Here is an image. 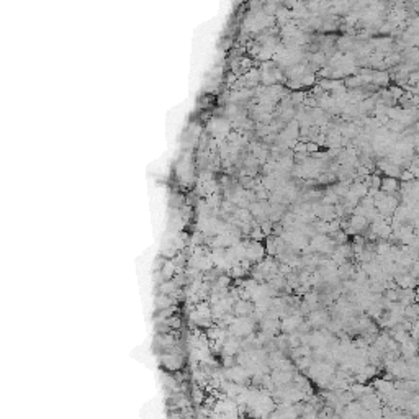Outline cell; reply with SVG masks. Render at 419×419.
Masks as SVG:
<instances>
[{"label": "cell", "mask_w": 419, "mask_h": 419, "mask_svg": "<svg viewBox=\"0 0 419 419\" xmlns=\"http://www.w3.org/2000/svg\"><path fill=\"white\" fill-rule=\"evenodd\" d=\"M228 328H230V334L236 337L248 336V334H252L254 331V319L249 318V316H234L232 323Z\"/></svg>", "instance_id": "obj_1"}, {"label": "cell", "mask_w": 419, "mask_h": 419, "mask_svg": "<svg viewBox=\"0 0 419 419\" xmlns=\"http://www.w3.org/2000/svg\"><path fill=\"white\" fill-rule=\"evenodd\" d=\"M161 364L162 367H166L167 370L177 372L184 367V356L182 352L177 349V351H170V352H162L161 354Z\"/></svg>", "instance_id": "obj_2"}, {"label": "cell", "mask_w": 419, "mask_h": 419, "mask_svg": "<svg viewBox=\"0 0 419 419\" xmlns=\"http://www.w3.org/2000/svg\"><path fill=\"white\" fill-rule=\"evenodd\" d=\"M265 254V248L262 244L259 243V241H249V243H246V257L249 262H255V260H260L264 257Z\"/></svg>", "instance_id": "obj_3"}, {"label": "cell", "mask_w": 419, "mask_h": 419, "mask_svg": "<svg viewBox=\"0 0 419 419\" xmlns=\"http://www.w3.org/2000/svg\"><path fill=\"white\" fill-rule=\"evenodd\" d=\"M303 323V318H301V313H295V314H288L282 319L280 328L285 334L295 333L298 329V326Z\"/></svg>", "instance_id": "obj_4"}, {"label": "cell", "mask_w": 419, "mask_h": 419, "mask_svg": "<svg viewBox=\"0 0 419 419\" xmlns=\"http://www.w3.org/2000/svg\"><path fill=\"white\" fill-rule=\"evenodd\" d=\"M239 347H241L239 337H236V336H232V334H230V337L225 339V342H223L221 352H223V356H236L237 351H239Z\"/></svg>", "instance_id": "obj_5"}, {"label": "cell", "mask_w": 419, "mask_h": 419, "mask_svg": "<svg viewBox=\"0 0 419 419\" xmlns=\"http://www.w3.org/2000/svg\"><path fill=\"white\" fill-rule=\"evenodd\" d=\"M254 310V305L251 303L249 300H237L236 303H232V311H234L236 316H249L251 313H252Z\"/></svg>", "instance_id": "obj_6"}, {"label": "cell", "mask_w": 419, "mask_h": 419, "mask_svg": "<svg viewBox=\"0 0 419 419\" xmlns=\"http://www.w3.org/2000/svg\"><path fill=\"white\" fill-rule=\"evenodd\" d=\"M329 321V316L326 311H311L310 313V318H308V324L313 326V328H321V326L328 324Z\"/></svg>", "instance_id": "obj_7"}, {"label": "cell", "mask_w": 419, "mask_h": 419, "mask_svg": "<svg viewBox=\"0 0 419 419\" xmlns=\"http://www.w3.org/2000/svg\"><path fill=\"white\" fill-rule=\"evenodd\" d=\"M228 128H230V125H228V122H223L221 118H216L211 122V133L215 134V136H223V134H226Z\"/></svg>", "instance_id": "obj_8"}, {"label": "cell", "mask_w": 419, "mask_h": 419, "mask_svg": "<svg viewBox=\"0 0 419 419\" xmlns=\"http://www.w3.org/2000/svg\"><path fill=\"white\" fill-rule=\"evenodd\" d=\"M381 189L385 190V192H393V190L398 189V184L397 180L392 179V177H386V179H383V184H381Z\"/></svg>", "instance_id": "obj_9"}, {"label": "cell", "mask_w": 419, "mask_h": 419, "mask_svg": "<svg viewBox=\"0 0 419 419\" xmlns=\"http://www.w3.org/2000/svg\"><path fill=\"white\" fill-rule=\"evenodd\" d=\"M193 397H195V399H197L198 403L203 401V395H202V390H200V388L195 390V395H193Z\"/></svg>", "instance_id": "obj_10"}]
</instances>
